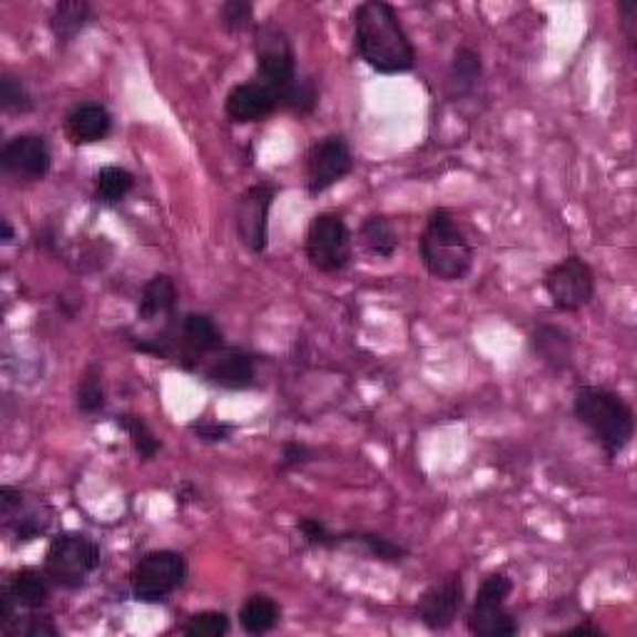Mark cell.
Instances as JSON below:
<instances>
[{"label": "cell", "instance_id": "1", "mask_svg": "<svg viewBox=\"0 0 637 637\" xmlns=\"http://www.w3.org/2000/svg\"><path fill=\"white\" fill-rule=\"evenodd\" d=\"M354 53L382 75L411 73L416 48L398 18V10L386 0H366L354 10Z\"/></svg>", "mask_w": 637, "mask_h": 637}, {"label": "cell", "instance_id": "2", "mask_svg": "<svg viewBox=\"0 0 637 637\" xmlns=\"http://www.w3.org/2000/svg\"><path fill=\"white\" fill-rule=\"evenodd\" d=\"M573 416L601 446L607 461H615L635 436L633 406L613 388L593 384L577 386L573 394Z\"/></svg>", "mask_w": 637, "mask_h": 637}, {"label": "cell", "instance_id": "3", "mask_svg": "<svg viewBox=\"0 0 637 637\" xmlns=\"http://www.w3.org/2000/svg\"><path fill=\"white\" fill-rule=\"evenodd\" d=\"M418 252H421L426 272L441 282H463L471 274L476 259L471 239L443 207L428 215L421 239H418Z\"/></svg>", "mask_w": 637, "mask_h": 637}, {"label": "cell", "instance_id": "4", "mask_svg": "<svg viewBox=\"0 0 637 637\" xmlns=\"http://www.w3.org/2000/svg\"><path fill=\"white\" fill-rule=\"evenodd\" d=\"M100 567V547L93 537L85 533H60L48 545L45 573L55 587L63 591H77L87 585L90 577Z\"/></svg>", "mask_w": 637, "mask_h": 637}, {"label": "cell", "instance_id": "5", "mask_svg": "<svg viewBox=\"0 0 637 637\" xmlns=\"http://www.w3.org/2000/svg\"><path fill=\"white\" fill-rule=\"evenodd\" d=\"M187 561L177 551H149L129 573V593L137 603L157 605L169 601L187 581Z\"/></svg>", "mask_w": 637, "mask_h": 637}, {"label": "cell", "instance_id": "6", "mask_svg": "<svg viewBox=\"0 0 637 637\" xmlns=\"http://www.w3.org/2000/svg\"><path fill=\"white\" fill-rule=\"evenodd\" d=\"M304 254L316 272L338 274L352 264L354 237L344 217L334 212H318L306 229Z\"/></svg>", "mask_w": 637, "mask_h": 637}, {"label": "cell", "instance_id": "7", "mask_svg": "<svg viewBox=\"0 0 637 637\" xmlns=\"http://www.w3.org/2000/svg\"><path fill=\"white\" fill-rule=\"evenodd\" d=\"M254 60L257 80L279 97L294 85L296 53L289 35L276 25H259L254 30Z\"/></svg>", "mask_w": 637, "mask_h": 637}, {"label": "cell", "instance_id": "8", "mask_svg": "<svg viewBox=\"0 0 637 637\" xmlns=\"http://www.w3.org/2000/svg\"><path fill=\"white\" fill-rule=\"evenodd\" d=\"M543 289L557 312H581L595 299V272L583 257L571 254L547 269Z\"/></svg>", "mask_w": 637, "mask_h": 637}, {"label": "cell", "instance_id": "9", "mask_svg": "<svg viewBox=\"0 0 637 637\" xmlns=\"http://www.w3.org/2000/svg\"><path fill=\"white\" fill-rule=\"evenodd\" d=\"M354 173V155L342 135L314 139L306 149V189L316 197Z\"/></svg>", "mask_w": 637, "mask_h": 637}, {"label": "cell", "instance_id": "10", "mask_svg": "<svg viewBox=\"0 0 637 637\" xmlns=\"http://www.w3.org/2000/svg\"><path fill=\"white\" fill-rule=\"evenodd\" d=\"M0 518L13 543H30L45 535L53 523V511L45 501L28 495L13 485L0 488Z\"/></svg>", "mask_w": 637, "mask_h": 637}, {"label": "cell", "instance_id": "11", "mask_svg": "<svg viewBox=\"0 0 637 637\" xmlns=\"http://www.w3.org/2000/svg\"><path fill=\"white\" fill-rule=\"evenodd\" d=\"M279 189L269 182L247 187L237 197L234 205V227L237 237L249 252L262 254L269 244V212H272L274 197Z\"/></svg>", "mask_w": 637, "mask_h": 637}, {"label": "cell", "instance_id": "12", "mask_svg": "<svg viewBox=\"0 0 637 637\" xmlns=\"http://www.w3.org/2000/svg\"><path fill=\"white\" fill-rule=\"evenodd\" d=\"M50 165H53V153L43 135H15L0 149V167L18 182H40L48 177Z\"/></svg>", "mask_w": 637, "mask_h": 637}, {"label": "cell", "instance_id": "13", "mask_svg": "<svg viewBox=\"0 0 637 637\" xmlns=\"http://www.w3.org/2000/svg\"><path fill=\"white\" fill-rule=\"evenodd\" d=\"M53 581L50 575L38 567H23L8 577V583L0 591V627H6L20 610L35 613L45 607L50 595H53Z\"/></svg>", "mask_w": 637, "mask_h": 637}, {"label": "cell", "instance_id": "14", "mask_svg": "<svg viewBox=\"0 0 637 637\" xmlns=\"http://www.w3.org/2000/svg\"><path fill=\"white\" fill-rule=\"evenodd\" d=\"M466 605V585L461 575H446L426 587L416 603V617L428 630H448Z\"/></svg>", "mask_w": 637, "mask_h": 637}, {"label": "cell", "instance_id": "15", "mask_svg": "<svg viewBox=\"0 0 637 637\" xmlns=\"http://www.w3.org/2000/svg\"><path fill=\"white\" fill-rule=\"evenodd\" d=\"M199 378H205L207 384L224 391H247L254 386L257 368L254 358L249 356L242 348L234 346H219L217 352L209 354L195 372Z\"/></svg>", "mask_w": 637, "mask_h": 637}, {"label": "cell", "instance_id": "16", "mask_svg": "<svg viewBox=\"0 0 637 637\" xmlns=\"http://www.w3.org/2000/svg\"><path fill=\"white\" fill-rule=\"evenodd\" d=\"M279 109V97L267 85L259 83H239L227 93L224 113L237 125L262 123Z\"/></svg>", "mask_w": 637, "mask_h": 637}, {"label": "cell", "instance_id": "17", "mask_svg": "<svg viewBox=\"0 0 637 637\" xmlns=\"http://www.w3.org/2000/svg\"><path fill=\"white\" fill-rule=\"evenodd\" d=\"M113 133V115L100 103H80L65 115V137L73 145H95Z\"/></svg>", "mask_w": 637, "mask_h": 637}, {"label": "cell", "instance_id": "18", "mask_svg": "<svg viewBox=\"0 0 637 637\" xmlns=\"http://www.w3.org/2000/svg\"><path fill=\"white\" fill-rule=\"evenodd\" d=\"M177 309V286L167 274H155L149 282L143 286V294H139L137 304V318L145 324L163 322L169 324Z\"/></svg>", "mask_w": 637, "mask_h": 637}, {"label": "cell", "instance_id": "19", "mask_svg": "<svg viewBox=\"0 0 637 637\" xmlns=\"http://www.w3.org/2000/svg\"><path fill=\"white\" fill-rule=\"evenodd\" d=\"M533 352L541 358L543 364H547L553 372H565V368L573 366V336L565 332L563 326L555 324H541L533 332Z\"/></svg>", "mask_w": 637, "mask_h": 637}, {"label": "cell", "instance_id": "20", "mask_svg": "<svg viewBox=\"0 0 637 637\" xmlns=\"http://www.w3.org/2000/svg\"><path fill=\"white\" fill-rule=\"evenodd\" d=\"M93 23V6L87 0H60L53 6L48 18V28L53 33L58 45H70Z\"/></svg>", "mask_w": 637, "mask_h": 637}, {"label": "cell", "instance_id": "21", "mask_svg": "<svg viewBox=\"0 0 637 637\" xmlns=\"http://www.w3.org/2000/svg\"><path fill=\"white\" fill-rule=\"evenodd\" d=\"M481 77H483L481 55H478L473 48L466 45L456 48L451 70H448V93H451V97L461 100L473 95L478 85H481Z\"/></svg>", "mask_w": 637, "mask_h": 637}, {"label": "cell", "instance_id": "22", "mask_svg": "<svg viewBox=\"0 0 637 637\" xmlns=\"http://www.w3.org/2000/svg\"><path fill=\"white\" fill-rule=\"evenodd\" d=\"M358 237H362L366 252L376 259H391L398 252V244H401L391 219H386L384 215L366 217L362 229H358Z\"/></svg>", "mask_w": 637, "mask_h": 637}, {"label": "cell", "instance_id": "23", "mask_svg": "<svg viewBox=\"0 0 637 637\" xmlns=\"http://www.w3.org/2000/svg\"><path fill=\"white\" fill-rule=\"evenodd\" d=\"M282 610L269 595H249L239 607V625L247 635H267L279 625Z\"/></svg>", "mask_w": 637, "mask_h": 637}, {"label": "cell", "instance_id": "24", "mask_svg": "<svg viewBox=\"0 0 637 637\" xmlns=\"http://www.w3.org/2000/svg\"><path fill=\"white\" fill-rule=\"evenodd\" d=\"M135 189V177L129 169L107 165L95 175V202L100 207H117Z\"/></svg>", "mask_w": 637, "mask_h": 637}, {"label": "cell", "instance_id": "25", "mask_svg": "<svg viewBox=\"0 0 637 637\" xmlns=\"http://www.w3.org/2000/svg\"><path fill=\"white\" fill-rule=\"evenodd\" d=\"M466 627L471 635L478 637H508L518 633L515 617L501 607H473L466 617Z\"/></svg>", "mask_w": 637, "mask_h": 637}, {"label": "cell", "instance_id": "26", "mask_svg": "<svg viewBox=\"0 0 637 637\" xmlns=\"http://www.w3.org/2000/svg\"><path fill=\"white\" fill-rule=\"evenodd\" d=\"M115 424L127 434L129 446H133V451L137 453V458H143V461H153L159 453V448H163V441H159L157 434L149 428L143 416L119 414L115 418Z\"/></svg>", "mask_w": 637, "mask_h": 637}, {"label": "cell", "instance_id": "27", "mask_svg": "<svg viewBox=\"0 0 637 637\" xmlns=\"http://www.w3.org/2000/svg\"><path fill=\"white\" fill-rule=\"evenodd\" d=\"M342 543L362 545L368 555L382 563H401L408 557V551L401 543L378 533H342Z\"/></svg>", "mask_w": 637, "mask_h": 637}, {"label": "cell", "instance_id": "28", "mask_svg": "<svg viewBox=\"0 0 637 637\" xmlns=\"http://www.w3.org/2000/svg\"><path fill=\"white\" fill-rule=\"evenodd\" d=\"M318 105V90L312 77H296L294 85L279 95V107L294 115H312Z\"/></svg>", "mask_w": 637, "mask_h": 637}, {"label": "cell", "instance_id": "29", "mask_svg": "<svg viewBox=\"0 0 637 637\" xmlns=\"http://www.w3.org/2000/svg\"><path fill=\"white\" fill-rule=\"evenodd\" d=\"M75 404L77 411L85 416H95L105 408V388H103V378H100L97 368H87L80 378L77 391H75Z\"/></svg>", "mask_w": 637, "mask_h": 637}, {"label": "cell", "instance_id": "30", "mask_svg": "<svg viewBox=\"0 0 637 637\" xmlns=\"http://www.w3.org/2000/svg\"><path fill=\"white\" fill-rule=\"evenodd\" d=\"M0 105H3V109L10 115H25L35 107L33 95L28 93L23 80L10 73L0 77Z\"/></svg>", "mask_w": 637, "mask_h": 637}, {"label": "cell", "instance_id": "31", "mask_svg": "<svg viewBox=\"0 0 637 637\" xmlns=\"http://www.w3.org/2000/svg\"><path fill=\"white\" fill-rule=\"evenodd\" d=\"M229 617L222 610H205L189 617L179 633L189 637H224L229 633Z\"/></svg>", "mask_w": 637, "mask_h": 637}, {"label": "cell", "instance_id": "32", "mask_svg": "<svg viewBox=\"0 0 637 637\" xmlns=\"http://www.w3.org/2000/svg\"><path fill=\"white\" fill-rule=\"evenodd\" d=\"M219 23L229 35H242L249 28H254V6L249 0H227L219 8Z\"/></svg>", "mask_w": 637, "mask_h": 637}, {"label": "cell", "instance_id": "33", "mask_svg": "<svg viewBox=\"0 0 637 637\" xmlns=\"http://www.w3.org/2000/svg\"><path fill=\"white\" fill-rule=\"evenodd\" d=\"M296 533L302 535V543L306 547H324V551H332V547L344 545L342 533L328 531V525L324 521H318V518H299Z\"/></svg>", "mask_w": 637, "mask_h": 637}, {"label": "cell", "instance_id": "34", "mask_svg": "<svg viewBox=\"0 0 637 637\" xmlns=\"http://www.w3.org/2000/svg\"><path fill=\"white\" fill-rule=\"evenodd\" d=\"M513 593V581L505 573L488 575L476 593L473 607H501Z\"/></svg>", "mask_w": 637, "mask_h": 637}, {"label": "cell", "instance_id": "35", "mask_svg": "<svg viewBox=\"0 0 637 637\" xmlns=\"http://www.w3.org/2000/svg\"><path fill=\"white\" fill-rule=\"evenodd\" d=\"M3 633L13 637H55L60 630L48 620V617H38V615L20 617L18 615L3 627Z\"/></svg>", "mask_w": 637, "mask_h": 637}, {"label": "cell", "instance_id": "36", "mask_svg": "<svg viewBox=\"0 0 637 637\" xmlns=\"http://www.w3.org/2000/svg\"><path fill=\"white\" fill-rule=\"evenodd\" d=\"M189 434H192L199 443H227L234 434L232 424L215 421V418H199V421L189 424Z\"/></svg>", "mask_w": 637, "mask_h": 637}, {"label": "cell", "instance_id": "37", "mask_svg": "<svg viewBox=\"0 0 637 637\" xmlns=\"http://www.w3.org/2000/svg\"><path fill=\"white\" fill-rule=\"evenodd\" d=\"M314 458V451L304 441H286L279 456V473H292L296 468L306 466Z\"/></svg>", "mask_w": 637, "mask_h": 637}, {"label": "cell", "instance_id": "38", "mask_svg": "<svg viewBox=\"0 0 637 637\" xmlns=\"http://www.w3.org/2000/svg\"><path fill=\"white\" fill-rule=\"evenodd\" d=\"M0 227H3V244L8 247V244H13V239H15V232H13V224H10V219H3V222H0Z\"/></svg>", "mask_w": 637, "mask_h": 637}]
</instances>
